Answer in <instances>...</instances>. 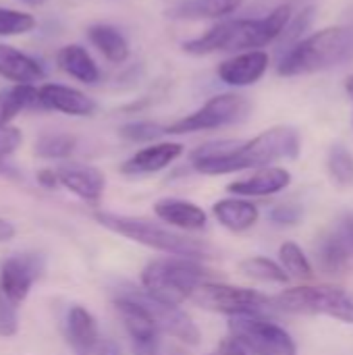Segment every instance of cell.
I'll return each mask as SVG.
<instances>
[{
    "instance_id": "cell-2",
    "label": "cell",
    "mask_w": 353,
    "mask_h": 355,
    "mask_svg": "<svg viewBox=\"0 0 353 355\" xmlns=\"http://www.w3.org/2000/svg\"><path fill=\"white\" fill-rule=\"evenodd\" d=\"M293 19L291 4H279L260 19H229L212 25L204 33L181 44L191 56H208L216 52H248L262 50L279 40Z\"/></svg>"
},
{
    "instance_id": "cell-18",
    "label": "cell",
    "mask_w": 353,
    "mask_h": 355,
    "mask_svg": "<svg viewBox=\"0 0 353 355\" xmlns=\"http://www.w3.org/2000/svg\"><path fill=\"white\" fill-rule=\"evenodd\" d=\"M291 183V173L281 166L258 168L254 175L233 181L227 189L241 198H264L287 189Z\"/></svg>"
},
{
    "instance_id": "cell-15",
    "label": "cell",
    "mask_w": 353,
    "mask_h": 355,
    "mask_svg": "<svg viewBox=\"0 0 353 355\" xmlns=\"http://www.w3.org/2000/svg\"><path fill=\"white\" fill-rule=\"evenodd\" d=\"M183 152H185L183 144H177V141L150 144V146L141 148L139 152H135L131 158H127L121 164V173L127 177L152 175V173H158V171L166 168L169 164H173L177 158L183 156Z\"/></svg>"
},
{
    "instance_id": "cell-17",
    "label": "cell",
    "mask_w": 353,
    "mask_h": 355,
    "mask_svg": "<svg viewBox=\"0 0 353 355\" xmlns=\"http://www.w3.org/2000/svg\"><path fill=\"white\" fill-rule=\"evenodd\" d=\"M0 77L10 83L37 85L40 81H44L46 71L42 62L31 54L0 42Z\"/></svg>"
},
{
    "instance_id": "cell-39",
    "label": "cell",
    "mask_w": 353,
    "mask_h": 355,
    "mask_svg": "<svg viewBox=\"0 0 353 355\" xmlns=\"http://www.w3.org/2000/svg\"><path fill=\"white\" fill-rule=\"evenodd\" d=\"M94 355H123V354H121V347H119V343H117V341H112V339H102V341L98 343L96 354Z\"/></svg>"
},
{
    "instance_id": "cell-35",
    "label": "cell",
    "mask_w": 353,
    "mask_h": 355,
    "mask_svg": "<svg viewBox=\"0 0 353 355\" xmlns=\"http://www.w3.org/2000/svg\"><path fill=\"white\" fill-rule=\"evenodd\" d=\"M21 144H23V133L17 127L12 125L0 127V160L15 154L21 148Z\"/></svg>"
},
{
    "instance_id": "cell-7",
    "label": "cell",
    "mask_w": 353,
    "mask_h": 355,
    "mask_svg": "<svg viewBox=\"0 0 353 355\" xmlns=\"http://www.w3.org/2000/svg\"><path fill=\"white\" fill-rule=\"evenodd\" d=\"M250 112H252V102L248 100V96L237 92H225L208 98L198 110L164 125V131L166 135H185V133L223 129L246 121Z\"/></svg>"
},
{
    "instance_id": "cell-34",
    "label": "cell",
    "mask_w": 353,
    "mask_h": 355,
    "mask_svg": "<svg viewBox=\"0 0 353 355\" xmlns=\"http://www.w3.org/2000/svg\"><path fill=\"white\" fill-rule=\"evenodd\" d=\"M314 6H306L302 12H298V15H293V19H291V23L287 25V29H285V33H283V37L287 40V42H300L302 40V33L308 29V25L312 23V19H314Z\"/></svg>"
},
{
    "instance_id": "cell-42",
    "label": "cell",
    "mask_w": 353,
    "mask_h": 355,
    "mask_svg": "<svg viewBox=\"0 0 353 355\" xmlns=\"http://www.w3.org/2000/svg\"><path fill=\"white\" fill-rule=\"evenodd\" d=\"M345 92H347V96H350V100H352L353 104V73L345 79Z\"/></svg>"
},
{
    "instance_id": "cell-14",
    "label": "cell",
    "mask_w": 353,
    "mask_h": 355,
    "mask_svg": "<svg viewBox=\"0 0 353 355\" xmlns=\"http://www.w3.org/2000/svg\"><path fill=\"white\" fill-rule=\"evenodd\" d=\"M40 92V108L54 110L67 116H92L96 112V102L81 89L64 85V83H42Z\"/></svg>"
},
{
    "instance_id": "cell-9",
    "label": "cell",
    "mask_w": 353,
    "mask_h": 355,
    "mask_svg": "<svg viewBox=\"0 0 353 355\" xmlns=\"http://www.w3.org/2000/svg\"><path fill=\"white\" fill-rule=\"evenodd\" d=\"M229 335L254 355H298L291 335L262 316H231Z\"/></svg>"
},
{
    "instance_id": "cell-24",
    "label": "cell",
    "mask_w": 353,
    "mask_h": 355,
    "mask_svg": "<svg viewBox=\"0 0 353 355\" xmlns=\"http://www.w3.org/2000/svg\"><path fill=\"white\" fill-rule=\"evenodd\" d=\"M353 243L343 231L331 233L320 239L316 245V260L318 266L327 275H343L350 268L352 262Z\"/></svg>"
},
{
    "instance_id": "cell-28",
    "label": "cell",
    "mask_w": 353,
    "mask_h": 355,
    "mask_svg": "<svg viewBox=\"0 0 353 355\" xmlns=\"http://www.w3.org/2000/svg\"><path fill=\"white\" fill-rule=\"evenodd\" d=\"M327 168L329 175L333 179V183H337L339 187H352L353 185V154L341 144H335L329 150L327 156Z\"/></svg>"
},
{
    "instance_id": "cell-45",
    "label": "cell",
    "mask_w": 353,
    "mask_h": 355,
    "mask_svg": "<svg viewBox=\"0 0 353 355\" xmlns=\"http://www.w3.org/2000/svg\"><path fill=\"white\" fill-rule=\"evenodd\" d=\"M169 355H183V354H181V352H171Z\"/></svg>"
},
{
    "instance_id": "cell-6",
    "label": "cell",
    "mask_w": 353,
    "mask_h": 355,
    "mask_svg": "<svg viewBox=\"0 0 353 355\" xmlns=\"http://www.w3.org/2000/svg\"><path fill=\"white\" fill-rule=\"evenodd\" d=\"M273 306L289 314L329 316L353 324V295L341 287H295L273 297Z\"/></svg>"
},
{
    "instance_id": "cell-5",
    "label": "cell",
    "mask_w": 353,
    "mask_h": 355,
    "mask_svg": "<svg viewBox=\"0 0 353 355\" xmlns=\"http://www.w3.org/2000/svg\"><path fill=\"white\" fill-rule=\"evenodd\" d=\"M210 275V270L189 258H160L144 268L141 287L154 300L179 306L189 300L196 287L206 283Z\"/></svg>"
},
{
    "instance_id": "cell-12",
    "label": "cell",
    "mask_w": 353,
    "mask_h": 355,
    "mask_svg": "<svg viewBox=\"0 0 353 355\" xmlns=\"http://www.w3.org/2000/svg\"><path fill=\"white\" fill-rule=\"evenodd\" d=\"M114 310L129 333L133 355H158L160 329L148 310L127 297H114Z\"/></svg>"
},
{
    "instance_id": "cell-44",
    "label": "cell",
    "mask_w": 353,
    "mask_h": 355,
    "mask_svg": "<svg viewBox=\"0 0 353 355\" xmlns=\"http://www.w3.org/2000/svg\"><path fill=\"white\" fill-rule=\"evenodd\" d=\"M0 175H12V171L8 168V164H4V160H0Z\"/></svg>"
},
{
    "instance_id": "cell-32",
    "label": "cell",
    "mask_w": 353,
    "mask_h": 355,
    "mask_svg": "<svg viewBox=\"0 0 353 355\" xmlns=\"http://www.w3.org/2000/svg\"><path fill=\"white\" fill-rule=\"evenodd\" d=\"M119 135L131 144H148L166 135V131H164V125L154 123V121H133V123H125L119 129Z\"/></svg>"
},
{
    "instance_id": "cell-40",
    "label": "cell",
    "mask_w": 353,
    "mask_h": 355,
    "mask_svg": "<svg viewBox=\"0 0 353 355\" xmlns=\"http://www.w3.org/2000/svg\"><path fill=\"white\" fill-rule=\"evenodd\" d=\"M12 237H15V227H12V223H8L6 218H0V243L8 241V239H12Z\"/></svg>"
},
{
    "instance_id": "cell-21",
    "label": "cell",
    "mask_w": 353,
    "mask_h": 355,
    "mask_svg": "<svg viewBox=\"0 0 353 355\" xmlns=\"http://www.w3.org/2000/svg\"><path fill=\"white\" fill-rule=\"evenodd\" d=\"M56 64L64 75L85 85H96L102 77L98 62L94 60L89 50L81 44L62 46L56 54Z\"/></svg>"
},
{
    "instance_id": "cell-29",
    "label": "cell",
    "mask_w": 353,
    "mask_h": 355,
    "mask_svg": "<svg viewBox=\"0 0 353 355\" xmlns=\"http://www.w3.org/2000/svg\"><path fill=\"white\" fill-rule=\"evenodd\" d=\"M239 270L246 277L262 281V283H287L289 281V275L285 272V268L268 258H248L239 264Z\"/></svg>"
},
{
    "instance_id": "cell-19",
    "label": "cell",
    "mask_w": 353,
    "mask_h": 355,
    "mask_svg": "<svg viewBox=\"0 0 353 355\" xmlns=\"http://www.w3.org/2000/svg\"><path fill=\"white\" fill-rule=\"evenodd\" d=\"M64 335H67V343L71 345L75 355L96 354V347L100 343L98 324H96V318L83 306H73L67 312Z\"/></svg>"
},
{
    "instance_id": "cell-38",
    "label": "cell",
    "mask_w": 353,
    "mask_h": 355,
    "mask_svg": "<svg viewBox=\"0 0 353 355\" xmlns=\"http://www.w3.org/2000/svg\"><path fill=\"white\" fill-rule=\"evenodd\" d=\"M35 179H37V183H40L44 189H54V187H58V185H60V181H58V173H56V171H52V168H42V171H37Z\"/></svg>"
},
{
    "instance_id": "cell-26",
    "label": "cell",
    "mask_w": 353,
    "mask_h": 355,
    "mask_svg": "<svg viewBox=\"0 0 353 355\" xmlns=\"http://www.w3.org/2000/svg\"><path fill=\"white\" fill-rule=\"evenodd\" d=\"M212 212L216 216V220L229 229V231H235V233H241V231H248L252 229L256 223H258V208L252 204V202H246V200H237V198H231V200H221L212 206Z\"/></svg>"
},
{
    "instance_id": "cell-25",
    "label": "cell",
    "mask_w": 353,
    "mask_h": 355,
    "mask_svg": "<svg viewBox=\"0 0 353 355\" xmlns=\"http://www.w3.org/2000/svg\"><path fill=\"white\" fill-rule=\"evenodd\" d=\"M40 85L10 83L0 89V127L10 125L27 108H40Z\"/></svg>"
},
{
    "instance_id": "cell-16",
    "label": "cell",
    "mask_w": 353,
    "mask_h": 355,
    "mask_svg": "<svg viewBox=\"0 0 353 355\" xmlns=\"http://www.w3.org/2000/svg\"><path fill=\"white\" fill-rule=\"evenodd\" d=\"M56 173L60 185L71 193H75L77 198L89 204H98L102 200L106 179L100 168L87 164H62L56 168Z\"/></svg>"
},
{
    "instance_id": "cell-43",
    "label": "cell",
    "mask_w": 353,
    "mask_h": 355,
    "mask_svg": "<svg viewBox=\"0 0 353 355\" xmlns=\"http://www.w3.org/2000/svg\"><path fill=\"white\" fill-rule=\"evenodd\" d=\"M23 4H27V6H42V4H46L48 0H21Z\"/></svg>"
},
{
    "instance_id": "cell-13",
    "label": "cell",
    "mask_w": 353,
    "mask_h": 355,
    "mask_svg": "<svg viewBox=\"0 0 353 355\" xmlns=\"http://www.w3.org/2000/svg\"><path fill=\"white\" fill-rule=\"evenodd\" d=\"M270 56L264 50L239 52L216 67V77L231 87H250L256 85L268 71Z\"/></svg>"
},
{
    "instance_id": "cell-23",
    "label": "cell",
    "mask_w": 353,
    "mask_h": 355,
    "mask_svg": "<svg viewBox=\"0 0 353 355\" xmlns=\"http://www.w3.org/2000/svg\"><path fill=\"white\" fill-rule=\"evenodd\" d=\"M87 40L89 44L112 64H123L127 62L131 48H129V40L125 37V33L110 25V23H94L87 27Z\"/></svg>"
},
{
    "instance_id": "cell-37",
    "label": "cell",
    "mask_w": 353,
    "mask_h": 355,
    "mask_svg": "<svg viewBox=\"0 0 353 355\" xmlns=\"http://www.w3.org/2000/svg\"><path fill=\"white\" fill-rule=\"evenodd\" d=\"M208 355H250V352L243 349L237 341H233V339L229 337L227 341H223V343L218 345V349H214L212 354Z\"/></svg>"
},
{
    "instance_id": "cell-20",
    "label": "cell",
    "mask_w": 353,
    "mask_h": 355,
    "mask_svg": "<svg viewBox=\"0 0 353 355\" xmlns=\"http://www.w3.org/2000/svg\"><path fill=\"white\" fill-rule=\"evenodd\" d=\"M246 0H177L166 8V17L179 21H208L225 19L237 12Z\"/></svg>"
},
{
    "instance_id": "cell-27",
    "label": "cell",
    "mask_w": 353,
    "mask_h": 355,
    "mask_svg": "<svg viewBox=\"0 0 353 355\" xmlns=\"http://www.w3.org/2000/svg\"><path fill=\"white\" fill-rule=\"evenodd\" d=\"M75 148H77V137L71 133H60V131L44 133L33 144L35 156L46 158V160H64L75 152Z\"/></svg>"
},
{
    "instance_id": "cell-11",
    "label": "cell",
    "mask_w": 353,
    "mask_h": 355,
    "mask_svg": "<svg viewBox=\"0 0 353 355\" xmlns=\"http://www.w3.org/2000/svg\"><path fill=\"white\" fill-rule=\"evenodd\" d=\"M42 275L44 258L40 254H15L0 266V293L19 306Z\"/></svg>"
},
{
    "instance_id": "cell-4",
    "label": "cell",
    "mask_w": 353,
    "mask_h": 355,
    "mask_svg": "<svg viewBox=\"0 0 353 355\" xmlns=\"http://www.w3.org/2000/svg\"><path fill=\"white\" fill-rule=\"evenodd\" d=\"M94 218L108 231L123 235L131 241H137L141 245H148L152 250L173 254L179 258H210L212 248L200 239H191L179 233H173L148 218H137V216H125V214H112V212H96Z\"/></svg>"
},
{
    "instance_id": "cell-36",
    "label": "cell",
    "mask_w": 353,
    "mask_h": 355,
    "mask_svg": "<svg viewBox=\"0 0 353 355\" xmlns=\"http://www.w3.org/2000/svg\"><path fill=\"white\" fill-rule=\"evenodd\" d=\"M268 216L279 227H293L302 218V208L295 206V204H281V206L273 208Z\"/></svg>"
},
{
    "instance_id": "cell-8",
    "label": "cell",
    "mask_w": 353,
    "mask_h": 355,
    "mask_svg": "<svg viewBox=\"0 0 353 355\" xmlns=\"http://www.w3.org/2000/svg\"><path fill=\"white\" fill-rule=\"evenodd\" d=\"M189 300L204 310L227 316H262L264 312L275 308L273 297H266L258 291L210 281L198 285Z\"/></svg>"
},
{
    "instance_id": "cell-41",
    "label": "cell",
    "mask_w": 353,
    "mask_h": 355,
    "mask_svg": "<svg viewBox=\"0 0 353 355\" xmlns=\"http://www.w3.org/2000/svg\"><path fill=\"white\" fill-rule=\"evenodd\" d=\"M343 233H345V235L350 237V241L353 243V216H350V218H347V220L343 223Z\"/></svg>"
},
{
    "instance_id": "cell-30",
    "label": "cell",
    "mask_w": 353,
    "mask_h": 355,
    "mask_svg": "<svg viewBox=\"0 0 353 355\" xmlns=\"http://www.w3.org/2000/svg\"><path fill=\"white\" fill-rule=\"evenodd\" d=\"M35 25L37 19L31 12L0 6V37H17V35L31 33Z\"/></svg>"
},
{
    "instance_id": "cell-3",
    "label": "cell",
    "mask_w": 353,
    "mask_h": 355,
    "mask_svg": "<svg viewBox=\"0 0 353 355\" xmlns=\"http://www.w3.org/2000/svg\"><path fill=\"white\" fill-rule=\"evenodd\" d=\"M353 58V25L322 27L295 42L281 58V77H304L329 71Z\"/></svg>"
},
{
    "instance_id": "cell-31",
    "label": "cell",
    "mask_w": 353,
    "mask_h": 355,
    "mask_svg": "<svg viewBox=\"0 0 353 355\" xmlns=\"http://www.w3.org/2000/svg\"><path fill=\"white\" fill-rule=\"evenodd\" d=\"M279 258H281L283 268L291 277H295V279H312V275H314L312 272V264L308 262V258H306V254L302 252L300 245H295L291 241L283 243L279 248Z\"/></svg>"
},
{
    "instance_id": "cell-1",
    "label": "cell",
    "mask_w": 353,
    "mask_h": 355,
    "mask_svg": "<svg viewBox=\"0 0 353 355\" xmlns=\"http://www.w3.org/2000/svg\"><path fill=\"white\" fill-rule=\"evenodd\" d=\"M302 150L300 133L293 127L277 125L248 141L221 139L196 148L189 156L191 166L202 175H229L248 168H266L283 158H298Z\"/></svg>"
},
{
    "instance_id": "cell-22",
    "label": "cell",
    "mask_w": 353,
    "mask_h": 355,
    "mask_svg": "<svg viewBox=\"0 0 353 355\" xmlns=\"http://www.w3.org/2000/svg\"><path fill=\"white\" fill-rule=\"evenodd\" d=\"M154 214L173 227L185 229V231H200L206 227V212L196 206L193 202L179 200V198H162L154 204Z\"/></svg>"
},
{
    "instance_id": "cell-33",
    "label": "cell",
    "mask_w": 353,
    "mask_h": 355,
    "mask_svg": "<svg viewBox=\"0 0 353 355\" xmlns=\"http://www.w3.org/2000/svg\"><path fill=\"white\" fill-rule=\"evenodd\" d=\"M19 333V308L0 293V337L10 339Z\"/></svg>"
},
{
    "instance_id": "cell-10",
    "label": "cell",
    "mask_w": 353,
    "mask_h": 355,
    "mask_svg": "<svg viewBox=\"0 0 353 355\" xmlns=\"http://www.w3.org/2000/svg\"><path fill=\"white\" fill-rule=\"evenodd\" d=\"M117 297H127L133 300L135 304H139L141 308L148 310V314L154 318V322L158 324L160 333H166L187 345H198L200 343V331L193 324V320L179 310V306H171L164 302L154 300L152 295H148L144 289L133 287L129 283H121L117 287Z\"/></svg>"
}]
</instances>
